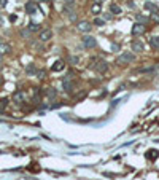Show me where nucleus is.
Listing matches in <instances>:
<instances>
[{
	"label": "nucleus",
	"mask_w": 159,
	"mask_h": 180,
	"mask_svg": "<svg viewBox=\"0 0 159 180\" xmlns=\"http://www.w3.org/2000/svg\"><path fill=\"white\" fill-rule=\"evenodd\" d=\"M135 61V56L131 53V51H124L119 54V58H118V62H121V64H131Z\"/></svg>",
	"instance_id": "nucleus-1"
},
{
	"label": "nucleus",
	"mask_w": 159,
	"mask_h": 180,
	"mask_svg": "<svg viewBox=\"0 0 159 180\" xmlns=\"http://www.w3.org/2000/svg\"><path fill=\"white\" fill-rule=\"evenodd\" d=\"M145 32H146V27L143 26L142 22H137V24H134V26H132V35H134V37L143 35Z\"/></svg>",
	"instance_id": "nucleus-2"
},
{
	"label": "nucleus",
	"mask_w": 159,
	"mask_h": 180,
	"mask_svg": "<svg viewBox=\"0 0 159 180\" xmlns=\"http://www.w3.org/2000/svg\"><path fill=\"white\" fill-rule=\"evenodd\" d=\"M76 27H78L80 32H84V34H87V32H91L92 24H91L89 21H80V22L76 24Z\"/></svg>",
	"instance_id": "nucleus-3"
},
{
	"label": "nucleus",
	"mask_w": 159,
	"mask_h": 180,
	"mask_svg": "<svg viewBox=\"0 0 159 180\" xmlns=\"http://www.w3.org/2000/svg\"><path fill=\"white\" fill-rule=\"evenodd\" d=\"M83 45L86 48H89V50H92V48H95V45H97V40L91 35H86V37H83Z\"/></svg>",
	"instance_id": "nucleus-4"
},
{
	"label": "nucleus",
	"mask_w": 159,
	"mask_h": 180,
	"mask_svg": "<svg viewBox=\"0 0 159 180\" xmlns=\"http://www.w3.org/2000/svg\"><path fill=\"white\" fill-rule=\"evenodd\" d=\"M62 86H64V89H65V93H72L75 89V85H73V81H72L70 77H65L62 80Z\"/></svg>",
	"instance_id": "nucleus-5"
},
{
	"label": "nucleus",
	"mask_w": 159,
	"mask_h": 180,
	"mask_svg": "<svg viewBox=\"0 0 159 180\" xmlns=\"http://www.w3.org/2000/svg\"><path fill=\"white\" fill-rule=\"evenodd\" d=\"M131 48L135 53H143L145 51V45H143V42H140V40H134V42L131 43Z\"/></svg>",
	"instance_id": "nucleus-6"
},
{
	"label": "nucleus",
	"mask_w": 159,
	"mask_h": 180,
	"mask_svg": "<svg viewBox=\"0 0 159 180\" xmlns=\"http://www.w3.org/2000/svg\"><path fill=\"white\" fill-rule=\"evenodd\" d=\"M40 42H50L51 37H53V32L50 29H43V30H40Z\"/></svg>",
	"instance_id": "nucleus-7"
},
{
	"label": "nucleus",
	"mask_w": 159,
	"mask_h": 180,
	"mask_svg": "<svg viewBox=\"0 0 159 180\" xmlns=\"http://www.w3.org/2000/svg\"><path fill=\"white\" fill-rule=\"evenodd\" d=\"M94 69H95V70H97L99 73H105V72L108 70V64H107L105 61H99L97 64H95V65H94Z\"/></svg>",
	"instance_id": "nucleus-8"
},
{
	"label": "nucleus",
	"mask_w": 159,
	"mask_h": 180,
	"mask_svg": "<svg viewBox=\"0 0 159 180\" xmlns=\"http://www.w3.org/2000/svg\"><path fill=\"white\" fill-rule=\"evenodd\" d=\"M64 69H65V62H64V61H56L54 64H53V67H51V70L53 72H61V70H64Z\"/></svg>",
	"instance_id": "nucleus-9"
},
{
	"label": "nucleus",
	"mask_w": 159,
	"mask_h": 180,
	"mask_svg": "<svg viewBox=\"0 0 159 180\" xmlns=\"http://www.w3.org/2000/svg\"><path fill=\"white\" fill-rule=\"evenodd\" d=\"M24 97H26V94H24L22 91H18V93L13 94V101L18 102V104H21V102H24Z\"/></svg>",
	"instance_id": "nucleus-10"
},
{
	"label": "nucleus",
	"mask_w": 159,
	"mask_h": 180,
	"mask_svg": "<svg viewBox=\"0 0 159 180\" xmlns=\"http://www.w3.org/2000/svg\"><path fill=\"white\" fill-rule=\"evenodd\" d=\"M26 11H27L29 14H34V13H37V5H35L34 2H29V3H26Z\"/></svg>",
	"instance_id": "nucleus-11"
},
{
	"label": "nucleus",
	"mask_w": 159,
	"mask_h": 180,
	"mask_svg": "<svg viewBox=\"0 0 159 180\" xmlns=\"http://www.w3.org/2000/svg\"><path fill=\"white\" fill-rule=\"evenodd\" d=\"M157 156H159L157 150H148V153H146V159H150V161H154Z\"/></svg>",
	"instance_id": "nucleus-12"
},
{
	"label": "nucleus",
	"mask_w": 159,
	"mask_h": 180,
	"mask_svg": "<svg viewBox=\"0 0 159 180\" xmlns=\"http://www.w3.org/2000/svg\"><path fill=\"white\" fill-rule=\"evenodd\" d=\"M11 51V46L6 43H0V54H8Z\"/></svg>",
	"instance_id": "nucleus-13"
},
{
	"label": "nucleus",
	"mask_w": 159,
	"mask_h": 180,
	"mask_svg": "<svg viewBox=\"0 0 159 180\" xmlns=\"http://www.w3.org/2000/svg\"><path fill=\"white\" fill-rule=\"evenodd\" d=\"M110 13L111 14H119V13H121V6L116 5V3H111L110 5Z\"/></svg>",
	"instance_id": "nucleus-14"
},
{
	"label": "nucleus",
	"mask_w": 159,
	"mask_h": 180,
	"mask_svg": "<svg viewBox=\"0 0 159 180\" xmlns=\"http://www.w3.org/2000/svg\"><path fill=\"white\" fill-rule=\"evenodd\" d=\"M150 45L154 48V50H159V37H151L150 38Z\"/></svg>",
	"instance_id": "nucleus-15"
},
{
	"label": "nucleus",
	"mask_w": 159,
	"mask_h": 180,
	"mask_svg": "<svg viewBox=\"0 0 159 180\" xmlns=\"http://www.w3.org/2000/svg\"><path fill=\"white\" fill-rule=\"evenodd\" d=\"M100 10H102V8H100V3H92V6H91V13H94V14H99L100 13Z\"/></svg>",
	"instance_id": "nucleus-16"
},
{
	"label": "nucleus",
	"mask_w": 159,
	"mask_h": 180,
	"mask_svg": "<svg viewBox=\"0 0 159 180\" xmlns=\"http://www.w3.org/2000/svg\"><path fill=\"white\" fill-rule=\"evenodd\" d=\"M26 72L27 73H30V75H37V69H35V65L34 64H30V65H27V69H26Z\"/></svg>",
	"instance_id": "nucleus-17"
},
{
	"label": "nucleus",
	"mask_w": 159,
	"mask_h": 180,
	"mask_svg": "<svg viewBox=\"0 0 159 180\" xmlns=\"http://www.w3.org/2000/svg\"><path fill=\"white\" fill-rule=\"evenodd\" d=\"M27 29H29L30 32H37V30H40V26H38V24H37V22H30Z\"/></svg>",
	"instance_id": "nucleus-18"
},
{
	"label": "nucleus",
	"mask_w": 159,
	"mask_h": 180,
	"mask_svg": "<svg viewBox=\"0 0 159 180\" xmlns=\"http://www.w3.org/2000/svg\"><path fill=\"white\" fill-rule=\"evenodd\" d=\"M94 26H97V27L105 26V19H102V18H95V19H94Z\"/></svg>",
	"instance_id": "nucleus-19"
},
{
	"label": "nucleus",
	"mask_w": 159,
	"mask_h": 180,
	"mask_svg": "<svg viewBox=\"0 0 159 180\" xmlns=\"http://www.w3.org/2000/svg\"><path fill=\"white\" fill-rule=\"evenodd\" d=\"M145 8H148V10H153L154 13L157 11V6H156V5H153L151 2H146V3H145Z\"/></svg>",
	"instance_id": "nucleus-20"
},
{
	"label": "nucleus",
	"mask_w": 159,
	"mask_h": 180,
	"mask_svg": "<svg viewBox=\"0 0 159 180\" xmlns=\"http://www.w3.org/2000/svg\"><path fill=\"white\" fill-rule=\"evenodd\" d=\"M21 37H24V38L30 37V30H29V29H22V30H21Z\"/></svg>",
	"instance_id": "nucleus-21"
},
{
	"label": "nucleus",
	"mask_w": 159,
	"mask_h": 180,
	"mask_svg": "<svg viewBox=\"0 0 159 180\" xmlns=\"http://www.w3.org/2000/svg\"><path fill=\"white\" fill-rule=\"evenodd\" d=\"M46 94H48V97H56V94H57V93H56V89L50 88V89L46 91Z\"/></svg>",
	"instance_id": "nucleus-22"
},
{
	"label": "nucleus",
	"mask_w": 159,
	"mask_h": 180,
	"mask_svg": "<svg viewBox=\"0 0 159 180\" xmlns=\"http://www.w3.org/2000/svg\"><path fill=\"white\" fill-rule=\"evenodd\" d=\"M6 105H8V99H2L0 101V110H3Z\"/></svg>",
	"instance_id": "nucleus-23"
},
{
	"label": "nucleus",
	"mask_w": 159,
	"mask_h": 180,
	"mask_svg": "<svg viewBox=\"0 0 159 180\" xmlns=\"http://www.w3.org/2000/svg\"><path fill=\"white\" fill-rule=\"evenodd\" d=\"M137 19H139L140 22H146V21H148L146 16H142V14H137Z\"/></svg>",
	"instance_id": "nucleus-24"
},
{
	"label": "nucleus",
	"mask_w": 159,
	"mask_h": 180,
	"mask_svg": "<svg viewBox=\"0 0 159 180\" xmlns=\"http://www.w3.org/2000/svg\"><path fill=\"white\" fill-rule=\"evenodd\" d=\"M70 62H72V64H78V62H80V58H76V56H72V58H70Z\"/></svg>",
	"instance_id": "nucleus-25"
},
{
	"label": "nucleus",
	"mask_w": 159,
	"mask_h": 180,
	"mask_svg": "<svg viewBox=\"0 0 159 180\" xmlns=\"http://www.w3.org/2000/svg\"><path fill=\"white\" fill-rule=\"evenodd\" d=\"M151 18H153L154 21H159V14H156V13H153V16H151Z\"/></svg>",
	"instance_id": "nucleus-26"
},
{
	"label": "nucleus",
	"mask_w": 159,
	"mask_h": 180,
	"mask_svg": "<svg viewBox=\"0 0 159 180\" xmlns=\"http://www.w3.org/2000/svg\"><path fill=\"white\" fill-rule=\"evenodd\" d=\"M6 5V0H0V8H3Z\"/></svg>",
	"instance_id": "nucleus-27"
},
{
	"label": "nucleus",
	"mask_w": 159,
	"mask_h": 180,
	"mask_svg": "<svg viewBox=\"0 0 159 180\" xmlns=\"http://www.w3.org/2000/svg\"><path fill=\"white\" fill-rule=\"evenodd\" d=\"M64 2H65L67 5H72V3H73V2H75V0H64Z\"/></svg>",
	"instance_id": "nucleus-28"
},
{
	"label": "nucleus",
	"mask_w": 159,
	"mask_h": 180,
	"mask_svg": "<svg viewBox=\"0 0 159 180\" xmlns=\"http://www.w3.org/2000/svg\"><path fill=\"white\" fill-rule=\"evenodd\" d=\"M94 2H95V3H102V2H103V0H94Z\"/></svg>",
	"instance_id": "nucleus-29"
},
{
	"label": "nucleus",
	"mask_w": 159,
	"mask_h": 180,
	"mask_svg": "<svg viewBox=\"0 0 159 180\" xmlns=\"http://www.w3.org/2000/svg\"><path fill=\"white\" fill-rule=\"evenodd\" d=\"M0 24H2V16H0Z\"/></svg>",
	"instance_id": "nucleus-30"
},
{
	"label": "nucleus",
	"mask_w": 159,
	"mask_h": 180,
	"mask_svg": "<svg viewBox=\"0 0 159 180\" xmlns=\"http://www.w3.org/2000/svg\"><path fill=\"white\" fill-rule=\"evenodd\" d=\"M0 61H2V54H0Z\"/></svg>",
	"instance_id": "nucleus-31"
}]
</instances>
